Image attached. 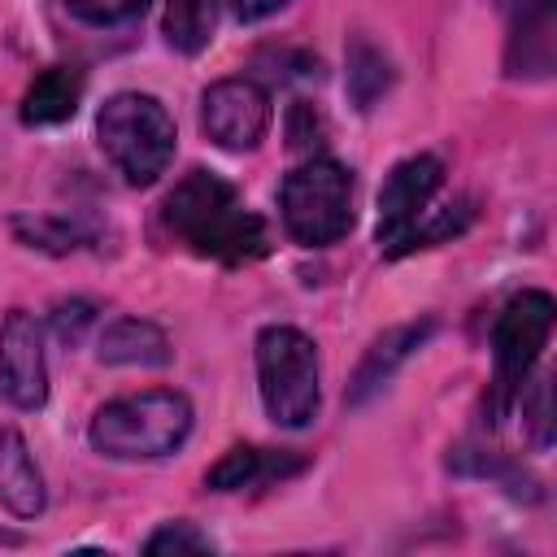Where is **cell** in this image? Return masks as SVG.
<instances>
[{"label":"cell","mask_w":557,"mask_h":557,"mask_svg":"<svg viewBox=\"0 0 557 557\" xmlns=\"http://www.w3.org/2000/svg\"><path fill=\"white\" fill-rule=\"evenodd\" d=\"M0 505L13 518H39L48 505V487L35 466V453H30L26 435L13 426L0 431Z\"/></svg>","instance_id":"cell-12"},{"label":"cell","mask_w":557,"mask_h":557,"mask_svg":"<svg viewBox=\"0 0 557 557\" xmlns=\"http://www.w3.org/2000/svg\"><path fill=\"white\" fill-rule=\"evenodd\" d=\"M387 87H392V61L370 39H352V48H348V96H352V104L366 113L383 100Z\"/></svg>","instance_id":"cell-19"},{"label":"cell","mask_w":557,"mask_h":557,"mask_svg":"<svg viewBox=\"0 0 557 557\" xmlns=\"http://www.w3.org/2000/svg\"><path fill=\"white\" fill-rule=\"evenodd\" d=\"M522 400V413L531 422V435L540 448H548L553 440V405H548V379H531V392H518Z\"/></svg>","instance_id":"cell-25"},{"label":"cell","mask_w":557,"mask_h":557,"mask_svg":"<svg viewBox=\"0 0 557 557\" xmlns=\"http://www.w3.org/2000/svg\"><path fill=\"white\" fill-rule=\"evenodd\" d=\"M509 13V70L548 74L553 65V0H496Z\"/></svg>","instance_id":"cell-13"},{"label":"cell","mask_w":557,"mask_h":557,"mask_svg":"<svg viewBox=\"0 0 557 557\" xmlns=\"http://www.w3.org/2000/svg\"><path fill=\"white\" fill-rule=\"evenodd\" d=\"M144 553H152V557H178V553H213V540L196 527V522H183V518H174V522H161L148 540H144Z\"/></svg>","instance_id":"cell-21"},{"label":"cell","mask_w":557,"mask_h":557,"mask_svg":"<svg viewBox=\"0 0 557 557\" xmlns=\"http://www.w3.org/2000/svg\"><path fill=\"white\" fill-rule=\"evenodd\" d=\"M292 0H231V13L239 22H261V17H274L278 9H287Z\"/></svg>","instance_id":"cell-26"},{"label":"cell","mask_w":557,"mask_h":557,"mask_svg":"<svg viewBox=\"0 0 557 557\" xmlns=\"http://www.w3.org/2000/svg\"><path fill=\"white\" fill-rule=\"evenodd\" d=\"M470 222H474V205H470V200H453V205H444V209H435V213L426 209V213L418 218V226L405 235V244H400L396 257L418 252V248H431V244H444V239L461 235Z\"/></svg>","instance_id":"cell-20"},{"label":"cell","mask_w":557,"mask_h":557,"mask_svg":"<svg viewBox=\"0 0 557 557\" xmlns=\"http://www.w3.org/2000/svg\"><path fill=\"white\" fill-rule=\"evenodd\" d=\"M78 100H83V74L70 65H52V70L35 74L30 87L22 91V122L26 126L70 122L78 113Z\"/></svg>","instance_id":"cell-15"},{"label":"cell","mask_w":557,"mask_h":557,"mask_svg":"<svg viewBox=\"0 0 557 557\" xmlns=\"http://www.w3.org/2000/svg\"><path fill=\"white\" fill-rule=\"evenodd\" d=\"M322 135H326V126H322V117H318V109L309 104V100H292L287 104V144L296 148V152H318L322 148Z\"/></svg>","instance_id":"cell-24"},{"label":"cell","mask_w":557,"mask_h":557,"mask_svg":"<svg viewBox=\"0 0 557 557\" xmlns=\"http://www.w3.org/2000/svg\"><path fill=\"white\" fill-rule=\"evenodd\" d=\"M257 392L265 418L274 426L300 431L318 418L322 383H318V348L296 326H261L257 335Z\"/></svg>","instance_id":"cell-4"},{"label":"cell","mask_w":557,"mask_h":557,"mask_svg":"<svg viewBox=\"0 0 557 557\" xmlns=\"http://www.w3.org/2000/svg\"><path fill=\"white\" fill-rule=\"evenodd\" d=\"M274 122L270 91L252 78H218L200 96V131L222 152H252Z\"/></svg>","instance_id":"cell-7"},{"label":"cell","mask_w":557,"mask_h":557,"mask_svg":"<svg viewBox=\"0 0 557 557\" xmlns=\"http://www.w3.org/2000/svg\"><path fill=\"white\" fill-rule=\"evenodd\" d=\"M435 318H418V322H405V326H392V331H383L370 348H366V357H361V366H357V374H352V383H348V405H366L370 396H379L387 383H392V374L435 335Z\"/></svg>","instance_id":"cell-10"},{"label":"cell","mask_w":557,"mask_h":557,"mask_svg":"<svg viewBox=\"0 0 557 557\" xmlns=\"http://www.w3.org/2000/svg\"><path fill=\"white\" fill-rule=\"evenodd\" d=\"M448 466H453V470H461V474L496 479V483H500V487H509V496H518V500H540V496H544V492H540V479H535L527 466H518V461H509V457H500V453L457 448V453L448 457Z\"/></svg>","instance_id":"cell-18"},{"label":"cell","mask_w":557,"mask_h":557,"mask_svg":"<svg viewBox=\"0 0 557 557\" xmlns=\"http://www.w3.org/2000/svg\"><path fill=\"white\" fill-rule=\"evenodd\" d=\"M78 22L87 26H126L135 22L152 0H61Z\"/></svg>","instance_id":"cell-23"},{"label":"cell","mask_w":557,"mask_h":557,"mask_svg":"<svg viewBox=\"0 0 557 557\" xmlns=\"http://www.w3.org/2000/svg\"><path fill=\"white\" fill-rule=\"evenodd\" d=\"M100 361L104 366H170L174 348L170 335L148 318H117L100 335Z\"/></svg>","instance_id":"cell-14"},{"label":"cell","mask_w":557,"mask_h":557,"mask_svg":"<svg viewBox=\"0 0 557 557\" xmlns=\"http://www.w3.org/2000/svg\"><path fill=\"white\" fill-rule=\"evenodd\" d=\"M48 326H52V335H57L65 348H74V344H83V335L96 326V305L83 300V296L57 300L52 313H48Z\"/></svg>","instance_id":"cell-22"},{"label":"cell","mask_w":557,"mask_h":557,"mask_svg":"<svg viewBox=\"0 0 557 557\" xmlns=\"http://www.w3.org/2000/svg\"><path fill=\"white\" fill-rule=\"evenodd\" d=\"M191 422H196V409L183 392L148 387V392H131L100 405L87 426V440L100 457H113V461H157L187 444Z\"/></svg>","instance_id":"cell-2"},{"label":"cell","mask_w":557,"mask_h":557,"mask_svg":"<svg viewBox=\"0 0 557 557\" xmlns=\"http://www.w3.org/2000/svg\"><path fill=\"white\" fill-rule=\"evenodd\" d=\"M0 396L13 409H44L48 400L44 326L26 309H9L0 322Z\"/></svg>","instance_id":"cell-9"},{"label":"cell","mask_w":557,"mask_h":557,"mask_svg":"<svg viewBox=\"0 0 557 557\" xmlns=\"http://www.w3.org/2000/svg\"><path fill=\"white\" fill-rule=\"evenodd\" d=\"M161 222L174 239H183L191 252L244 265L270 252V231L257 213L244 209L239 191L218 178L213 170H191L183 174L170 196L161 200Z\"/></svg>","instance_id":"cell-1"},{"label":"cell","mask_w":557,"mask_h":557,"mask_svg":"<svg viewBox=\"0 0 557 557\" xmlns=\"http://www.w3.org/2000/svg\"><path fill=\"white\" fill-rule=\"evenodd\" d=\"M0 544H17V535H9V531H0Z\"/></svg>","instance_id":"cell-27"},{"label":"cell","mask_w":557,"mask_h":557,"mask_svg":"<svg viewBox=\"0 0 557 557\" xmlns=\"http://www.w3.org/2000/svg\"><path fill=\"white\" fill-rule=\"evenodd\" d=\"M13 235L26 244V248H39V252H78L96 239V226H87L83 218H70V213H17L13 218Z\"/></svg>","instance_id":"cell-16"},{"label":"cell","mask_w":557,"mask_h":557,"mask_svg":"<svg viewBox=\"0 0 557 557\" xmlns=\"http://www.w3.org/2000/svg\"><path fill=\"white\" fill-rule=\"evenodd\" d=\"M553 318H557V305L548 292H518L509 296V305L500 309L496 318V331H492V361H496V374H492V418H505L509 405L518 400V392L527 387L548 335H553Z\"/></svg>","instance_id":"cell-6"},{"label":"cell","mask_w":557,"mask_h":557,"mask_svg":"<svg viewBox=\"0 0 557 557\" xmlns=\"http://www.w3.org/2000/svg\"><path fill=\"white\" fill-rule=\"evenodd\" d=\"M218 4L222 0H165V13H161L165 44L183 57L205 52L218 30Z\"/></svg>","instance_id":"cell-17"},{"label":"cell","mask_w":557,"mask_h":557,"mask_svg":"<svg viewBox=\"0 0 557 557\" xmlns=\"http://www.w3.org/2000/svg\"><path fill=\"white\" fill-rule=\"evenodd\" d=\"M309 466V457L292 453V448H257V444H235L226 448L209 474L205 487L213 492H244V487H265V483H283L292 474H300Z\"/></svg>","instance_id":"cell-11"},{"label":"cell","mask_w":557,"mask_h":557,"mask_svg":"<svg viewBox=\"0 0 557 557\" xmlns=\"http://www.w3.org/2000/svg\"><path fill=\"white\" fill-rule=\"evenodd\" d=\"M96 139L109 165L131 183L148 187L165 174L178 148L174 117L148 91H113L96 113Z\"/></svg>","instance_id":"cell-3"},{"label":"cell","mask_w":557,"mask_h":557,"mask_svg":"<svg viewBox=\"0 0 557 557\" xmlns=\"http://www.w3.org/2000/svg\"><path fill=\"white\" fill-rule=\"evenodd\" d=\"M444 183V161L431 157V152H413L405 161H396L379 187V248L387 257L400 252L405 235L418 226V218L426 213L431 196L440 191Z\"/></svg>","instance_id":"cell-8"},{"label":"cell","mask_w":557,"mask_h":557,"mask_svg":"<svg viewBox=\"0 0 557 557\" xmlns=\"http://www.w3.org/2000/svg\"><path fill=\"white\" fill-rule=\"evenodd\" d=\"M283 231L300 248H326L352 231V170L331 157L300 161L278 183Z\"/></svg>","instance_id":"cell-5"}]
</instances>
